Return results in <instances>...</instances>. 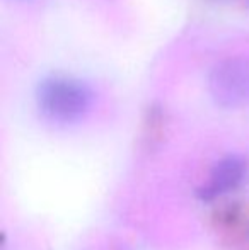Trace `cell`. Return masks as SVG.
Instances as JSON below:
<instances>
[{
  "label": "cell",
  "instance_id": "1",
  "mask_svg": "<svg viewBox=\"0 0 249 250\" xmlns=\"http://www.w3.org/2000/svg\"><path fill=\"white\" fill-rule=\"evenodd\" d=\"M36 102L41 114L53 123H73L92 105V92L84 82L68 77H50L38 85Z\"/></svg>",
  "mask_w": 249,
  "mask_h": 250
},
{
  "label": "cell",
  "instance_id": "2",
  "mask_svg": "<svg viewBox=\"0 0 249 250\" xmlns=\"http://www.w3.org/2000/svg\"><path fill=\"white\" fill-rule=\"evenodd\" d=\"M213 101L227 109L241 107L249 102V60L234 56L219 62L208 77Z\"/></svg>",
  "mask_w": 249,
  "mask_h": 250
},
{
  "label": "cell",
  "instance_id": "3",
  "mask_svg": "<svg viewBox=\"0 0 249 250\" xmlns=\"http://www.w3.org/2000/svg\"><path fill=\"white\" fill-rule=\"evenodd\" d=\"M248 175V162L239 155H229L219 160L210 170L206 181L196 191L202 201H213L237 189Z\"/></svg>",
  "mask_w": 249,
  "mask_h": 250
}]
</instances>
